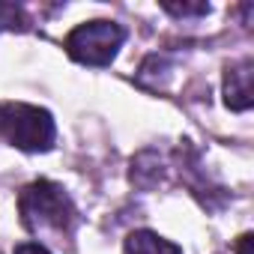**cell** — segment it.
<instances>
[{
    "label": "cell",
    "mask_w": 254,
    "mask_h": 254,
    "mask_svg": "<svg viewBox=\"0 0 254 254\" xmlns=\"http://www.w3.org/2000/svg\"><path fill=\"white\" fill-rule=\"evenodd\" d=\"M126 33L120 24L114 21H90V24H81L69 33L66 39V51L78 60V63H87V66H108L114 60V54L120 51Z\"/></svg>",
    "instance_id": "3"
},
{
    "label": "cell",
    "mask_w": 254,
    "mask_h": 254,
    "mask_svg": "<svg viewBox=\"0 0 254 254\" xmlns=\"http://www.w3.org/2000/svg\"><path fill=\"white\" fill-rule=\"evenodd\" d=\"M21 206V218L33 233H51L63 242V236H69L72 224H75V206L66 197V191L48 180H39L33 186H27L18 197Z\"/></svg>",
    "instance_id": "1"
},
{
    "label": "cell",
    "mask_w": 254,
    "mask_h": 254,
    "mask_svg": "<svg viewBox=\"0 0 254 254\" xmlns=\"http://www.w3.org/2000/svg\"><path fill=\"white\" fill-rule=\"evenodd\" d=\"M0 138L27 153L51 150L54 120L48 111H39L33 105H0Z\"/></svg>",
    "instance_id": "2"
},
{
    "label": "cell",
    "mask_w": 254,
    "mask_h": 254,
    "mask_svg": "<svg viewBox=\"0 0 254 254\" xmlns=\"http://www.w3.org/2000/svg\"><path fill=\"white\" fill-rule=\"evenodd\" d=\"M248 239H251V236H242V239H239V254H248Z\"/></svg>",
    "instance_id": "8"
},
{
    "label": "cell",
    "mask_w": 254,
    "mask_h": 254,
    "mask_svg": "<svg viewBox=\"0 0 254 254\" xmlns=\"http://www.w3.org/2000/svg\"><path fill=\"white\" fill-rule=\"evenodd\" d=\"M224 96H227V105H230L233 111L251 108V63H242V66L227 69Z\"/></svg>",
    "instance_id": "4"
},
{
    "label": "cell",
    "mask_w": 254,
    "mask_h": 254,
    "mask_svg": "<svg viewBox=\"0 0 254 254\" xmlns=\"http://www.w3.org/2000/svg\"><path fill=\"white\" fill-rule=\"evenodd\" d=\"M15 254H48V251L42 245H36V242H24V245L15 248Z\"/></svg>",
    "instance_id": "7"
},
{
    "label": "cell",
    "mask_w": 254,
    "mask_h": 254,
    "mask_svg": "<svg viewBox=\"0 0 254 254\" xmlns=\"http://www.w3.org/2000/svg\"><path fill=\"white\" fill-rule=\"evenodd\" d=\"M123 254H183V251L174 242H168V239H162V236H156L150 230H138V233H132L126 239Z\"/></svg>",
    "instance_id": "5"
},
{
    "label": "cell",
    "mask_w": 254,
    "mask_h": 254,
    "mask_svg": "<svg viewBox=\"0 0 254 254\" xmlns=\"http://www.w3.org/2000/svg\"><path fill=\"white\" fill-rule=\"evenodd\" d=\"M24 27H27V18H24L21 6L0 3V30H24Z\"/></svg>",
    "instance_id": "6"
}]
</instances>
